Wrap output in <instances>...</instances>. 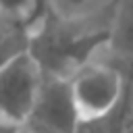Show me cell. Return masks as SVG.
Here are the masks:
<instances>
[{"instance_id":"1","label":"cell","mask_w":133,"mask_h":133,"mask_svg":"<svg viewBox=\"0 0 133 133\" xmlns=\"http://www.w3.org/2000/svg\"><path fill=\"white\" fill-rule=\"evenodd\" d=\"M69 81L81 118L108 116L125 96V77L121 69L104 58L83 64Z\"/></svg>"},{"instance_id":"2","label":"cell","mask_w":133,"mask_h":133,"mask_svg":"<svg viewBox=\"0 0 133 133\" xmlns=\"http://www.w3.org/2000/svg\"><path fill=\"white\" fill-rule=\"evenodd\" d=\"M39 83L42 71L27 50L4 60L0 64V116L23 127L33 108Z\"/></svg>"},{"instance_id":"3","label":"cell","mask_w":133,"mask_h":133,"mask_svg":"<svg viewBox=\"0 0 133 133\" xmlns=\"http://www.w3.org/2000/svg\"><path fill=\"white\" fill-rule=\"evenodd\" d=\"M81 116L73 100L71 81L42 73V83L25 127L39 133H75Z\"/></svg>"},{"instance_id":"4","label":"cell","mask_w":133,"mask_h":133,"mask_svg":"<svg viewBox=\"0 0 133 133\" xmlns=\"http://www.w3.org/2000/svg\"><path fill=\"white\" fill-rule=\"evenodd\" d=\"M118 0H46V8L60 21L85 29H110Z\"/></svg>"},{"instance_id":"5","label":"cell","mask_w":133,"mask_h":133,"mask_svg":"<svg viewBox=\"0 0 133 133\" xmlns=\"http://www.w3.org/2000/svg\"><path fill=\"white\" fill-rule=\"evenodd\" d=\"M29 42V27L23 23L8 21L0 17V64L15 54H21L27 50Z\"/></svg>"},{"instance_id":"6","label":"cell","mask_w":133,"mask_h":133,"mask_svg":"<svg viewBox=\"0 0 133 133\" xmlns=\"http://www.w3.org/2000/svg\"><path fill=\"white\" fill-rule=\"evenodd\" d=\"M44 0H0V17L15 23H23L27 27L33 25V21L44 12Z\"/></svg>"},{"instance_id":"7","label":"cell","mask_w":133,"mask_h":133,"mask_svg":"<svg viewBox=\"0 0 133 133\" xmlns=\"http://www.w3.org/2000/svg\"><path fill=\"white\" fill-rule=\"evenodd\" d=\"M0 133H21V125H15L0 116Z\"/></svg>"},{"instance_id":"8","label":"cell","mask_w":133,"mask_h":133,"mask_svg":"<svg viewBox=\"0 0 133 133\" xmlns=\"http://www.w3.org/2000/svg\"><path fill=\"white\" fill-rule=\"evenodd\" d=\"M21 133H39V131H35V129H31V127H21Z\"/></svg>"}]
</instances>
